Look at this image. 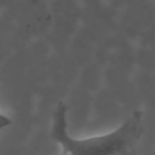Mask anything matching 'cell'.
<instances>
[{
	"label": "cell",
	"mask_w": 155,
	"mask_h": 155,
	"mask_svg": "<svg viewBox=\"0 0 155 155\" xmlns=\"http://www.w3.org/2000/svg\"><path fill=\"white\" fill-rule=\"evenodd\" d=\"M67 106L58 102L53 114L50 137L64 155H134L144 132L143 112L135 110L120 127L103 135L74 139L67 131Z\"/></svg>",
	"instance_id": "6da1fadb"
}]
</instances>
